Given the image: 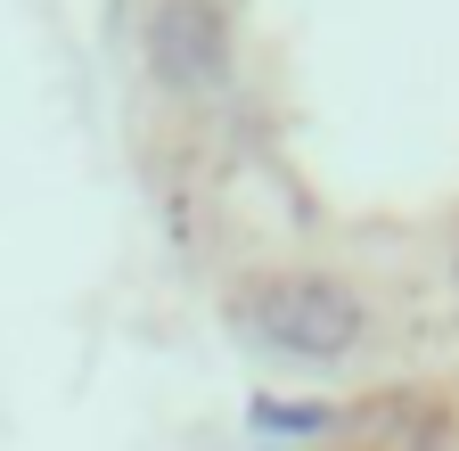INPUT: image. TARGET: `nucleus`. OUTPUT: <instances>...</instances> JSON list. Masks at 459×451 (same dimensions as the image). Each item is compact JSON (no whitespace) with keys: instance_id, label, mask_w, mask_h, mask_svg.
I'll list each match as a JSON object with an SVG mask.
<instances>
[{"instance_id":"nucleus-1","label":"nucleus","mask_w":459,"mask_h":451,"mask_svg":"<svg viewBox=\"0 0 459 451\" xmlns=\"http://www.w3.org/2000/svg\"><path fill=\"white\" fill-rule=\"evenodd\" d=\"M230 328H238V345H255L271 361H344L369 336V312L328 271H279L230 304Z\"/></svg>"},{"instance_id":"nucleus-2","label":"nucleus","mask_w":459,"mask_h":451,"mask_svg":"<svg viewBox=\"0 0 459 451\" xmlns=\"http://www.w3.org/2000/svg\"><path fill=\"white\" fill-rule=\"evenodd\" d=\"M148 66H156L164 91H221V74H230V17L213 9V0H156Z\"/></svg>"}]
</instances>
